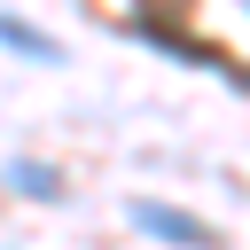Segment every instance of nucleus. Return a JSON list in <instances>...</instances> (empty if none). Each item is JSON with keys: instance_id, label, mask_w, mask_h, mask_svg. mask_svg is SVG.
Returning <instances> with one entry per match:
<instances>
[{"instance_id": "3", "label": "nucleus", "mask_w": 250, "mask_h": 250, "mask_svg": "<svg viewBox=\"0 0 250 250\" xmlns=\"http://www.w3.org/2000/svg\"><path fill=\"white\" fill-rule=\"evenodd\" d=\"M8 180H16V188H31L39 203L55 195V172H47V164H8Z\"/></svg>"}, {"instance_id": "1", "label": "nucleus", "mask_w": 250, "mask_h": 250, "mask_svg": "<svg viewBox=\"0 0 250 250\" xmlns=\"http://www.w3.org/2000/svg\"><path fill=\"white\" fill-rule=\"evenodd\" d=\"M133 227L156 234V242H172V250H219V234H211L203 219H188V211H172V203H156V195L133 203Z\"/></svg>"}, {"instance_id": "2", "label": "nucleus", "mask_w": 250, "mask_h": 250, "mask_svg": "<svg viewBox=\"0 0 250 250\" xmlns=\"http://www.w3.org/2000/svg\"><path fill=\"white\" fill-rule=\"evenodd\" d=\"M0 47H16V55H31V62H55V39H47L39 23H23V16H0Z\"/></svg>"}]
</instances>
